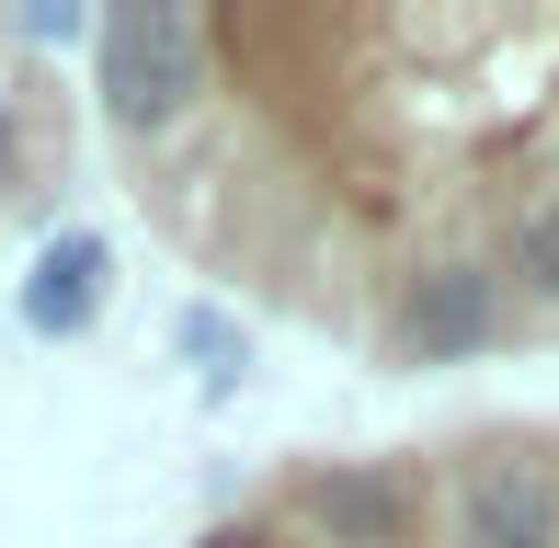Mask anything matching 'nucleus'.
<instances>
[{
  "label": "nucleus",
  "mask_w": 559,
  "mask_h": 548,
  "mask_svg": "<svg viewBox=\"0 0 559 548\" xmlns=\"http://www.w3.org/2000/svg\"><path fill=\"white\" fill-rule=\"evenodd\" d=\"M81 58H92V104H104L115 138H171L217 81V35L183 0H115V12H92Z\"/></svg>",
  "instance_id": "1"
},
{
  "label": "nucleus",
  "mask_w": 559,
  "mask_h": 548,
  "mask_svg": "<svg viewBox=\"0 0 559 548\" xmlns=\"http://www.w3.org/2000/svg\"><path fill=\"white\" fill-rule=\"evenodd\" d=\"M502 332H514V297H502L491 252H423V263H400L389 309H377V343H389L400 366H468V355H491Z\"/></svg>",
  "instance_id": "2"
},
{
  "label": "nucleus",
  "mask_w": 559,
  "mask_h": 548,
  "mask_svg": "<svg viewBox=\"0 0 559 548\" xmlns=\"http://www.w3.org/2000/svg\"><path fill=\"white\" fill-rule=\"evenodd\" d=\"M445 548H559V457L491 434L445 468Z\"/></svg>",
  "instance_id": "3"
},
{
  "label": "nucleus",
  "mask_w": 559,
  "mask_h": 548,
  "mask_svg": "<svg viewBox=\"0 0 559 548\" xmlns=\"http://www.w3.org/2000/svg\"><path fill=\"white\" fill-rule=\"evenodd\" d=\"M286 537L297 548H400L412 537V480L377 457H343V468H309L286 491Z\"/></svg>",
  "instance_id": "4"
},
{
  "label": "nucleus",
  "mask_w": 559,
  "mask_h": 548,
  "mask_svg": "<svg viewBox=\"0 0 559 548\" xmlns=\"http://www.w3.org/2000/svg\"><path fill=\"white\" fill-rule=\"evenodd\" d=\"M104 309H115V240L104 229H58L35 263H23V286H12V320L35 343H81Z\"/></svg>",
  "instance_id": "5"
},
{
  "label": "nucleus",
  "mask_w": 559,
  "mask_h": 548,
  "mask_svg": "<svg viewBox=\"0 0 559 548\" xmlns=\"http://www.w3.org/2000/svg\"><path fill=\"white\" fill-rule=\"evenodd\" d=\"M491 274H502V297H514V309L559 320V183H537L514 217H502V240H491Z\"/></svg>",
  "instance_id": "6"
},
{
  "label": "nucleus",
  "mask_w": 559,
  "mask_h": 548,
  "mask_svg": "<svg viewBox=\"0 0 559 548\" xmlns=\"http://www.w3.org/2000/svg\"><path fill=\"white\" fill-rule=\"evenodd\" d=\"M171 355L194 366V389H206V401H228V389L251 378V332L228 309H206V297H183V309H171Z\"/></svg>",
  "instance_id": "7"
},
{
  "label": "nucleus",
  "mask_w": 559,
  "mask_h": 548,
  "mask_svg": "<svg viewBox=\"0 0 559 548\" xmlns=\"http://www.w3.org/2000/svg\"><path fill=\"white\" fill-rule=\"evenodd\" d=\"M194 548H297V537H286V526H263V514H228V526H206Z\"/></svg>",
  "instance_id": "8"
},
{
  "label": "nucleus",
  "mask_w": 559,
  "mask_h": 548,
  "mask_svg": "<svg viewBox=\"0 0 559 548\" xmlns=\"http://www.w3.org/2000/svg\"><path fill=\"white\" fill-rule=\"evenodd\" d=\"M0 194H23V104L0 92Z\"/></svg>",
  "instance_id": "9"
}]
</instances>
